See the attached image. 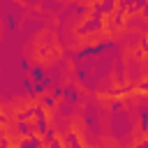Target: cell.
<instances>
[{
	"label": "cell",
	"instance_id": "cell-1",
	"mask_svg": "<svg viewBox=\"0 0 148 148\" xmlns=\"http://www.w3.org/2000/svg\"><path fill=\"white\" fill-rule=\"evenodd\" d=\"M18 125H23V127H28V132H32V130H37L42 125V113L39 111H30L23 118H18Z\"/></svg>",
	"mask_w": 148,
	"mask_h": 148
},
{
	"label": "cell",
	"instance_id": "cell-2",
	"mask_svg": "<svg viewBox=\"0 0 148 148\" xmlns=\"http://www.w3.org/2000/svg\"><path fill=\"white\" fill-rule=\"evenodd\" d=\"M56 95H58V90H56L53 86H44V88H42V90L37 92V97H39L42 102H51V99H53Z\"/></svg>",
	"mask_w": 148,
	"mask_h": 148
},
{
	"label": "cell",
	"instance_id": "cell-3",
	"mask_svg": "<svg viewBox=\"0 0 148 148\" xmlns=\"http://www.w3.org/2000/svg\"><path fill=\"white\" fill-rule=\"evenodd\" d=\"M30 134H32V141H35V143H37V146H39V143H44V141H49V139H51V132H46V130H39V127H37V130H32V132H30Z\"/></svg>",
	"mask_w": 148,
	"mask_h": 148
},
{
	"label": "cell",
	"instance_id": "cell-4",
	"mask_svg": "<svg viewBox=\"0 0 148 148\" xmlns=\"http://www.w3.org/2000/svg\"><path fill=\"white\" fill-rule=\"evenodd\" d=\"M65 102H67V95H65V92H58V95H56V97H53V99H51L49 104H51V109H53V111L58 113V111H60V106H62Z\"/></svg>",
	"mask_w": 148,
	"mask_h": 148
},
{
	"label": "cell",
	"instance_id": "cell-5",
	"mask_svg": "<svg viewBox=\"0 0 148 148\" xmlns=\"http://www.w3.org/2000/svg\"><path fill=\"white\" fill-rule=\"evenodd\" d=\"M14 139H16L21 146H25V143H30V141H32V134H30L28 130H18V132L14 134Z\"/></svg>",
	"mask_w": 148,
	"mask_h": 148
},
{
	"label": "cell",
	"instance_id": "cell-6",
	"mask_svg": "<svg viewBox=\"0 0 148 148\" xmlns=\"http://www.w3.org/2000/svg\"><path fill=\"white\" fill-rule=\"evenodd\" d=\"M56 148H76V141L72 136H65L60 143H56Z\"/></svg>",
	"mask_w": 148,
	"mask_h": 148
},
{
	"label": "cell",
	"instance_id": "cell-7",
	"mask_svg": "<svg viewBox=\"0 0 148 148\" xmlns=\"http://www.w3.org/2000/svg\"><path fill=\"white\" fill-rule=\"evenodd\" d=\"M123 7H125V2H123V0H113V2H111V7H109V9H111V12H113V14H116V16H118V14H120V12H123Z\"/></svg>",
	"mask_w": 148,
	"mask_h": 148
},
{
	"label": "cell",
	"instance_id": "cell-8",
	"mask_svg": "<svg viewBox=\"0 0 148 148\" xmlns=\"http://www.w3.org/2000/svg\"><path fill=\"white\" fill-rule=\"evenodd\" d=\"M134 86H141V88H146L148 86V72H141V76L136 79V83Z\"/></svg>",
	"mask_w": 148,
	"mask_h": 148
},
{
	"label": "cell",
	"instance_id": "cell-9",
	"mask_svg": "<svg viewBox=\"0 0 148 148\" xmlns=\"http://www.w3.org/2000/svg\"><path fill=\"white\" fill-rule=\"evenodd\" d=\"M25 81H28L30 86H37V79H35V74H32V69H25Z\"/></svg>",
	"mask_w": 148,
	"mask_h": 148
},
{
	"label": "cell",
	"instance_id": "cell-10",
	"mask_svg": "<svg viewBox=\"0 0 148 148\" xmlns=\"http://www.w3.org/2000/svg\"><path fill=\"white\" fill-rule=\"evenodd\" d=\"M30 9H32V12H44V5H42V2H32Z\"/></svg>",
	"mask_w": 148,
	"mask_h": 148
},
{
	"label": "cell",
	"instance_id": "cell-11",
	"mask_svg": "<svg viewBox=\"0 0 148 148\" xmlns=\"http://www.w3.org/2000/svg\"><path fill=\"white\" fill-rule=\"evenodd\" d=\"M37 148H56V143H53V141L49 139V141H44V143H39Z\"/></svg>",
	"mask_w": 148,
	"mask_h": 148
},
{
	"label": "cell",
	"instance_id": "cell-12",
	"mask_svg": "<svg viewBox=\"0 0 148 148\" xmlns=\"http://www.w3.org/2000/svg\"><path fill=\"white\" fill-rule=\"evenodd\" d=\"M141 44L148 49V28H146V30H143V35H141Z\"/></svg>",
	"mask_w": 148,
	"mask_h": 148
},
{
	"label": "cell",
	"instance_id": "cell-13",
	"mask_svg": "<svg viewBox=\"0 0 148 148\" xmlns=\"http://www.w3.org/2000/svg\"><path fill=\"white\" fill-rule=\"evenodd\" d=\"M143 7H146V12H148V0H143Z\"/></svg>",
	"mask_w": 148,
	"mask_h": 148
},
{
	"label": "cell",
	"instance_id": "cell-14",
	"mask_svg": "<svg viewBox=\"0 0 148 148\" xmlns=\"http://www.w3.org/2000/svg\"><path fill=\"white\" fill-rule=\"evenodd\" d=\"M83 148H90V143H88V146H83Z\"/></svg>",
	"mask_w": 148,
	"mask_h": 148
}]
</instances>
